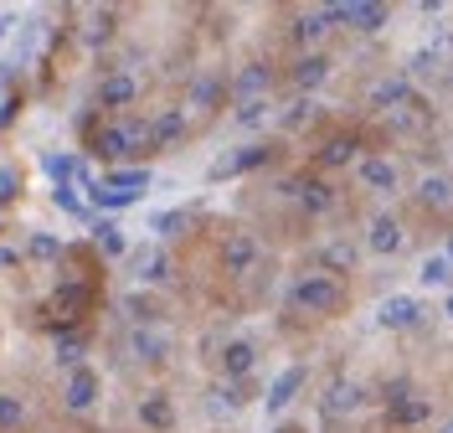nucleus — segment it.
Wrapping results in <instances>:
<instances>
[{"label": "nucleus", "mask_w": 453, "mask_h": 433, "mask_svg": "<svg viewBox=\"0 0 453 433\" xmlns=\"http://www.w3.org/2000/svg\"><path fill=\"white\" fill-rule=\"evenodd\" d=\"M314 160H319L325 171H340V166L361 160V144H356V135H335V140H325L319 150H314Z\"/></svg>", "instance_id": "nucleus-28"}, {"label": "nucleus", "mask_w": 453, "mask_h": 433, "mask_svg": "<svg viewBox=\"0 0 453 433\" xmlns=\"http://www.w3.org/2000/svg\"><path fill=\"white\" fill-rule=\"evenodd\" d=\"M119 310L129 315V325H160V315H165V310H160V299H155V294H144V289H129V294L119 299Z\"/></svg>", "instance_id": "nucleus-29"}, {"label": "nucleus", "mask_w": 453, "mask_h": 433, "mask_svg": "<svg viewBox=\"0 0 453 433\" xmlns=\"http://www.w3.org/2000/svg\"><path fill=\"white\" fill-rule=\"evenodd\" d=\"M88 341H93V330L88 325H73V330H57V367H83L88 356Z\"/></svg>", "instance_id": "nucleus-27"}, {"label": "nucleus", "mask_w": 453, "mask_h": 433, "mask_svg": "<svg viewBox=\"0 0 453 433\" xmlns=\"http://www.w3.org/2000/svg\"><path fill=\"white\" fill-rule=\"evenodd\" d=\"M98 392H104V376H98V367H88V361L62 376V407L67 413H93Z\"/></svg>", "instance_id": "nucleus-8"}, {"label": "nucleus", "mask_w": 453, "mask_h": 433, "mask_svg": "<svg viewBox=\"0 0 453 433\" xmlns=\"http://www.w3.org/2000/svg\"><path fill=\"white\" fill-rule=\"evenodd\" d=\"M11 27H16V16H0V42L11 36Z\"/></svg>", "instance_id": "nucleus-47"}, {"label": "nucleus", "mask_w": 453, "mask_h": 433, "mask_svg": "<svg viewBox=\"0 0 453 433\" xmlns=\"http://www.w3.org/2000/svg\"><path fill=\"white\" fill-rule=\"evenodd\" d=\"M257 263H263V248H257L253 232H242V228L226 232L222 237V274L226 279H248Z\"/></svg>", "instance_id": "nucleus-7"}, {"label": "nucleus", "mask_w": 453, "mask_h": 433, "mask_svg": "<svg viewBox=\"0 0 453 433\" xmlns=\"http://www.w3.org/2000/svg\"><path fill=\"white\" fill-rule=\"evenodd\" d=\"M226 104V73H196L186 83V104L180 109H196V114H217Z\"/></svg>", "instance_id": "nucleus-13"}, {"label": "nucleus", "mask_w": 453, "mask_h": 433, "mask_svg": "<svg viewBox=\"0 0 453 433\" xmlns=\"http://www.w3.org/2000/svg\"><path fill=\"white\" fill-rule=\"evenodd\" d=\"M330 27H335V5H314V11H304V16L294 21V42H299V47H319Z\"/></svg>", "instance_id": "nucleus-23"}, {"label": "nucleus", "mask_w": 453, "mask_h": 433, "mask_svg": "<svg viewBox=\"0 0 453 433\" xmlns=\"http://www.w3.org/2000/svg\"><path fill=\"white\" fill-rule=\"evenodd\" d=\"M16 114H21V98H16V93H5V104H0V129H5Z\"/></svg>", "instance_id": "nucleus-45"}, {"label": "nucleus", "mask_w": 453, "mask_h": 433, "mask_svg": "<svg viewBox=\"0 0 453 433\" xmlns=\"http://www.w3.org/2000/svg\"><path fill=\"white\" fill-rule=\"evenodd\" d=\"M376 320H381L387 330H412V325L423 320V305H418L412 294H392V299H381V310H376Z\"/></svg>", "instance_id": "nucleus-22"}, {"label": "nucleus", "mask_w": 453, "mask_h": 433, "mask_svg": "<svg viewBox=\"0 0 453 433\" xmlns=\"http://www.w3.org/2000/svg\"><path fill=\"white\" fill-rule=\"evenodd\" d=\"M273 114V109H268V98H253V104H237V124H263V119Z\"/></svg>", "instance_id": "nucleus-41"}, {"label": "nucleus", "mask_w": 453, "mask_h": 433, "mask_svg": "<svg viewBox=\"0 0 453 433\" xmlns=\"http://www.w3.org/2000/svg\"><path fill=\"white\" fill-rule=\"evenodd\" d=\"M273 160V144H242V150H232V155H222L217 166H211V181H222V175H248L257 171V166H268Z\"/></svg>", "instance_id": "nucleus-16"}, {"label": "nucleus", "mask_w": 453, "mask_h": 433, "mask_svg": "<svg viewBox=\"0 0 453 433\" xmlns=\"http://www.w3.org/2000/svg\"><path fill=\"white\" fill-rule=\"evenodd\" d=\"M325 78H330V58H325V52H304V58L294 62V88H299V93L325 88Z\"/></svg>", "instance_id": "nucleus-30"}, {"label": "nucleus", "mask_w": 453, "mask_h": 433, "mask_svg": "<svg viewBox=\"0 0 453 433\" xmlns=\"http://www.w3.org/2000/svg\"><path fill=\"white\" fill-rule=\"evenodd\" d=\"M42 171L52 175V186H78V171H83V160H78L73 150H62V155H57V150H47V155H42Z\"/></svg>", "instance_id": "nucleus-33"}, {"label": "nucleus", "mask_w": 453, "mask_h": 433, "mask_svg": "<svg viewBox=\"0 0 453 433\" xmlns=\"http://www.w3.org/2000/svg\"><path fill=\"white\" fill-rule=\"evenodd\" d=\"M52 433H57V429H52Z\"/></svg>", "instance_id": "nucleus-52"}, {"label": "nucleus", "mask_w": 453, "mask_h": 433, "mask_svg": "<svg viewBox=\"0 0 453 433\" xmlns=\"http://www.w3.org/2000/svg\"><path fill=\"white\" fill-rule=\"evenodd\" d=\"M387 16H392V11H387V5H376V0H350V5H335V21H345L350 31H366V36L387 27Z\"/></svg>", "instance_id": "nucleus-18"}, {"label": "nucleus", "mask_w": 453, "mask_h": 433, "mask_svg": "<svg viewBox=\"0 0 453 433\" xmlns=\"http://www.w3.org/2000/svg\"><path fill=\"white\" fill-rule=\"evenodd\" d=\"M366 248L376 253V259H396L402 248H407V228L396 222L392 212H376L366 222Z\"/></svg>", "instance_id": "nucleus-12"}, {"label": "nucleus", "mask_w": 453, "mask_h": 433, "mask_svg": "<svg viewBox=\"0 0 453 433\" xmlns=\"http://www.w3.org/2000/svg\"><path fill=\"white\" fill-rule=\"evenodd\" d=\"M418 279H423L427 289H449L453 284V263L443 259V253H427V259L418 263Z\"/></svg>", "instance_id": "nucleus-37"}, {"label": "nucleus", "mask_w": 453, "mask_h": 433, "mask_svg": "<svg viewBox=\"0 0 453 433\" xmlns=\"http://www.w3.org/2000/svg\"><path fill=\"white\" fill-rule=\"evenodd\" d=\"M113 36H119V5H104V11H93V27H88V47H109Z\"/></svg>", "instance_id": "nucleus-35"}, {"label": "nucleus", "mask_w": 453, "mask_h": 433, "mask_svg": "<svg viewBox=\"0 0 453 433\" xmlns=\"http://www.w3.org/2000/svg\"><path fill=\"white\" fill-rule=\"evenodd\" d=\"M288 305L299 315H340L350 305V289H345V279H330V274L314 268V274H299L288 284Z\"/></svg>", "instance_id": "nucleus-3"}, {"label": "nucleus", "mask_w": 453, "mask_h": 433, "mask_svg": "<svg viewBox=\"0 0 453 433\" xmlns=\"http://www.w3.org/2000/svg\"><path fill=\"white\" fill-rule=\"evenodd\" d=\"M319 274H330V279H340V274H356V263H361V243H350V237H330V243H319Z\"/></svg>", "instance_id": "nucleus-15"}, {"label": "nucleus", "mask_w": 453, "mask_h": 433, "mask_svg": "<svg viewBox=\"0 0 453 433\" xmlns=\"http://www.w3.org/2000/svg\"><path fill=\"white\" fill-rule=\"evenodd\" d=\"M62 237H52V232H31V243H27V253L21 259H31V263H62Z\"/></svg>", "instance_id": "nucleus-36"}, {"label": "nucleus", "mask_w": 453, "mask_h": 433, "mask_svg": "<svg viewBox=\"0 0 453 433\" xmlns=\"http://www.w3.org/2000/svg\"><path fill=\"white\" fill-rule=\"evenodd\" d=\"M93 253H98V259H124V253H129V237H124V228H119L113 217L93 222Z\"/></svg>", "instance_id": "nucleus-31"}, {"label": "nucleus", "mask_w": 453, "mask_h": 433, "mask_svg": "<svg viewBox=\"0 0 453 433\" xmlns=\"http://www.w3.org/2000/svg\"><path fill=\"white\" fill-rule=\"evenodd\" d=\"M443 259H449V263H453V237H449V253H443Z\"/></svg>", "instance_id": "nucleus-50"}, {"label": "nucleus", "mask_w": 453, "mask_h": 433, "mask_svg": "<svg viewBox=\"0 0 453 433\" xmlns=\"http://www.w3.org/2000/svg\"><path fill=\"white\" fill-rule=\"evenodd\" d=\"M31 423V403L21 392H0V433H27Z\"/></svg>", "instance_id": "nucleus-34"}, {"label": "nucleus", "mask_w": 453, "mask_h": 433, "mask_svg": "<svg viewBox=\"0 0 453 433\" xmlns=\"http://www.w3.org/2000/svg\"><path fill=\"white\" fill-rule=\"evenodd\" d=\"M361 403H366V387H361V382H350V376H335V382L325 387V398H319V413H325L330 423H340V418L361 413Z\"/></svg>", "instance_id": "nucleus-11"}, {"label": "nucleus", "mask_w": 453, "mask_h": 433, "mask_svg": "<svg viewBox=\"0 0 453 433\" xmlns=\"http://www.w3.org/2000/svg\"><path fill=\"white\" fill-rule=\"evenodd\" d=\"M150 166H113V171H104L98 175V186L104 191H119V197H129V202H140L144 191H150Z\"/></svg>", "instance_id": "nucleus-17"}, {"label": "nucleus", "mask_w": 453, "mask_h": 433, "mask_svg": "<svg viewBox=\"0 0 453 433\" xmlns=\"http://www.w3.org/2000/svg\"><path fill=\"white\" fill-rule=\"evenodd\" d=\"M438 433H453V418H443V423H438Z\"/></svg>", "instance_id": "nucleus-49"}, {"label": "nucleus", "mask_w": 453, "mask_h": 433, "mask_svg": "<svg viewBox=\"0 0 453 433\" xmlns=\"http://www.w3.org/2000/svg\"><path fill=\"white\" fill-rule=\"evenodd\" d=\"M279 433H299V429H279Z\"/></svg>", "instance_id": "nucleus-51"}, {"label": "nucleus", "mask_w": 453, "mask_h": 433, "mask_svg": "<svg viewBox=\"0 0 453 433\" xmlns=\"http://www.w3.org/2000/svg\"><path fill=\"white\" fill-rule=\"evenodd\" d=\"M356 181L376 191V197H392L396 186H402V166H396L392 155H361L356 160Z\"/></svg>", "instance_id": "nucleus-10"}, {"label": "nucleus", "mask_w": 453, "mask_h": 433, "mask_svg": "<svg viewBox=\"0 0 453 433\" xmlns=\"http://www.w3.org/2000/svg\"><path fill=\"white\" fill-rule=\"evenodd\" d=\"M21 186H27V171L21 166H0V212L21 202Z\"/></svg>", "instance_id": "nucleus-39"}, {"label": "nucleus", "mask_w": 453, "mask_h": 433, "mask_svg": "<svg viewBox=\"0 0 453 433\" xmlns=\"http://www.w3.org/2000/svg\"><path fill=\"white\" fill-rule=\"evenodd\" d=\"M268 88H273V67L253 58L226 78V98H232V104H253V98H268Z\"/></svg>", "instance_id": "nucleus-9"}, {"label": "nucleus", "mask_w": 453, "mask_h": 433, "mask_svg": "<svg viewBox=\"0 0 453 433\" xmlns=\"http://www.w3.org/2000/svg\"><path fill=\"white\" fill-rule=\"evenodd\" d=\"M52 202L67 212V217H88V206H83V197H78V186H52Z\"/></svg>", "instance_id": "nucleus-40"}, {"label": "nucleus", "mask_w": 453, "mask_h": 433, "mask_svg": "<svg viewBox=\"0 0 453 433\" xmlns=\"http://www.w3.org/2000/svg\"><path fill=\"white\" fill-rule=\"evenodd\" d=\"M134 418L144 423V433H175V403H170V392L150 387L140 403H134Z\"/></svg>", "instance_id": "nucleus-14"}, {"label": "nucleus", "mask_w": 453, "mask_h": 433, "mask_svg": "<svg viewBox=\"0 0 453 433\" xmlns=\"http://www.w3.org/2000/svg\"><path fill=\"white\" fill-rule=\"evenodd\" d=\"M175 228H186V212H160L155 217V232L160 237H175Z\"/></svg>", "instance_id": "nucleus-43"}, {"label": "nucleus", "mask_w": 453, "mask_h": 433, "mask_svg": "<svg viewBox=\"0 0 453 433\" xmlns=\"http://www.w3.org/2000/svg\"><path fill=\"white\" fill-rule=\"evenodd\" d=\"M387 418H392L396 429H418V423H427V418H433V398L412 392V398H402L396 407H387Z\"/></svg>", "instance_id": "nucleus-32"}, {"label": "nucleus", "mask_w": 453, "mask_h": 433, "mask_svg": "<svg viewBox=\"0 0 453 433\" xmlns=\"http://www.w3.org/2000/svg\"><path fill=\"white\" fill-rule=\"evenodd\" d=\"M191 129V119H186V109L175 104V109H160V114H150V135H155V150H170V144L180 140Z\"/></svg>", "instance_id": "nucleus-25"}, {"label": "nucleus", "mask_w": 453, "mask_h": 433, "mask_svg": "<svg viewBox=\"0 0 453 433\" xmlns=\"http://www.w3.org/2000/svg\"><path fill=\"white\" fill-rule=\"evenodd\" d=\"M304 382H310V367H299V361H294V367H283V372L273 376V387H268V398H263L268 413H283V407L299 398V387H304Z\"/></svg>", "instance_id": "nucleus-20"}, {"label": "nucleus", "mask_w": 453, "mask_h": 433, "mask_svg": "<svg viewBox=\"0 0 453 433\" xmlns=\"http://www.w3.org/2000/svg\"><path fill=\"white\" fill-rule=\"evenodd\" d=\"M443 315H449V320H453V294H449V299H443Z\"/></svg>", "instance_id": "nucleus-48"}, {"label": "nucleus", "mask_w": 453, "mask_h": 433, "mask_svg": "<svg viewBox=\"0 0 453 433\" xmlns=\"http://www.w3.org/2000/svg\"><path fill=\"white\" fill-rule=\"evenodd\" d=\"M16 263H21V253H16V248H5V243H0V268H16Z\"/></svg>", "instance_id": "nucleus-46"}, {"label": "nucleus", "mask_w": 453, "mask_h": 433, "mask_svg": "<svg viewBox=\"0 0 453 433\" xmlns=\"http://www.w3.org/2000/svg\"><path fill=\"white\" fill-rule=\"evenodd\" d=\"M98 279H73V274H62V284L47 294V305H42V325L47 330H73V325H88L93 315V305H98Z\"/></svg>", "instance_id": "nucleus-2"}, {"label": "nucleus", "mask_w": 453, "mask_h": 433, "mask_svg": "<svg viewBox=\"0 0 453 433\" xmlns=\"http://www.w3.org/2000/svg\"><path fill=\"white\" fill-rule=\"evenodd\" d=\"M283 191L299 202V212H304V217H330V212L340 206V191L330 186V181H319V175H294Z\"/></svg>", "instance_id": "nucleus-6"}, {"label": "nucleus", "mask_w": 453, "mask_h": 433, "mask_svg": "<svg viewBox=\"0 0 453 433\" xmlns=\"http://www.w3.org/2000/svg\"><path fill=\"white\" fill-rule=\"evenodd\" d=\"M371 104H376L381 114H396V109L418 104V93H412V78H381V83L371 88Z\"/></svg>", "instance_id": "nucleus-24"}, {"label": "nucleus", "mask_w": 453, "mask_h": 433, "mask_svg": "<svg viewBox=\"0 0 453 433\" xmlns=\"http://www.w3.org/2000/svg\"><path fill=\"white\" fill-rule=\"evenodd\" d=\"M418 202L427 206V212H453V175H443V171H433V175H423L418 181Z\"/></svg>", "instance_id": "nucleus-26"}, {"label": "nucleus", "mask_w": 453, "mask_h": 433, "mask_svg": "<svg viewBox=\"0 0 453 433\" xmlns=\"http://www.w3.org/2000/svg\"><path fill=\"white\" fill-rule=\"evenodd\" d=\"M124 351H129L140 367H165L170 351H175V336H170V330H160V325H129Z\"/></svg>", "instance_id": "nucleus-5"}, {"label": "nucleus", "mask_w": 453, "mask_h": 433, "mask_svg": "<svg viewBox=\"0 0 453 433\" xmlns=\"http://www.w3.org/2000/svg\"><path fill=\"white\" fill-rule=\"evenodd\" d=\"M83 150L104 160V171L124 166V160H150L160 155L155 135H150V119L144 114H124V119H104L98 109L83 114Z\"/></svg>", "instance_id": "nucleus-1"}, {"label": "nucleus", "mask_w": 453, "mask_h": 433, "mask_svg": "<svg viewBox=\"0 0 453 433\" xmlns=\"http://www.w3.org/2000/svg\"><path fill=\"white\" fill-rule=\"evenodd\" d=\"M217 367H222L226 382H248L257 367V346L253 341H226L222 351H217Z\"/></svg>", "instance_id": "nucleus-19"}, {"label": "nucleus", "mask_w": 453, "mask_h": 433, "mask_svg": "<svg viewBox=\"0 0 453 433\" xmlns=\"http://www.w3.org/2000/svg\"><path fill=\"white\" fill-rule=\"evenodd\" d=\"M134 268H140L144 289H165L170 279H175V259H170L165 248H144V253H134Z\"/></svg>", "instance_id": "nucleus-21"}, {"label": "nucleus", "mask_w": 453, "mask_h": 433, "mask_svg": "<svg viewBox=\"0 0 453 433\" xmlns=\"http://www.w3.org/2000/svg\"><path fill=\"white\" fill-rule=\"evenodd\" d=\"M248 398H253V392H248V382H226V387H222V403L226 407H242Z\"/></svg>", "instance_id": "nucleus-44"}, {"label": "nucleus", "mask_w": 453, "mask_h": 433, "mask_svg": "<svg viewBox=\"0 0 453 433\" xmlns=\"http://www.w3.org/2000/svg\"><path fill=\"white\" fill-rule=\"evenodd\" d=\"M402 398H412V382H407V376H396V382H387V387H381V403H387V407H396Z\"/></svg>", "instance_id": "nucleus-42"}, {"label": "nucleus", "mask_w": 453, "mask_h": 433, "mask_svg": "<svg viewBox=\"0 0 453 433\" xmlns=\"http://www.w3.org/2000/svg\"><path fill=\"white\" fill-rule=\"evenodd\" d=\"M134 104H140V78L129 67H104V78L93 88V109L104 119H124Z\"/></svg>", "instance_id": "nucleus-4"}, {"label": "nucleus", "mask_w": 453, "mask_h": 433, "mask_svg": "<svg viewBox=\"0 0 453 433\" xmlns=\"http://www.w3.org/2000/svg\"><path fill=\"white\" fill-rule=\"evenodd\" d=\"M314 114H319V104H314V98H294V104L279 114V129H283V135H294V129H304Z\"/></svg>", "instance_id": "nucleus-38"}]
</instances>
